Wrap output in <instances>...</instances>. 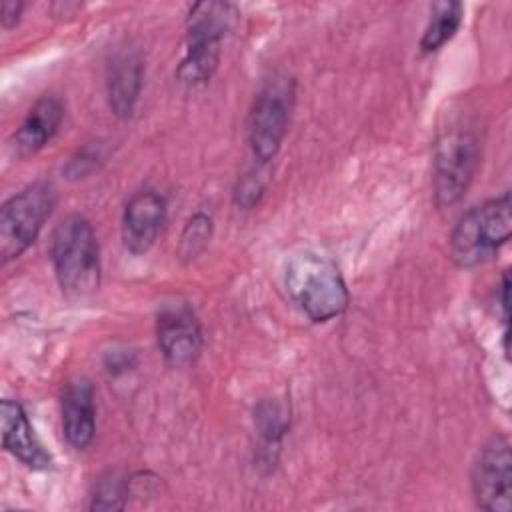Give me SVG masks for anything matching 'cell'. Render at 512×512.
<instances>
[{
  "instance_id": "6",
  "label": "cell",
  "mask_w": 512,
  "mask_h": 512,
  "mask_svg": "<svg viewBox=\"0 0 512 512\" xmlns=\"http://www.w3.org/2000/svg\"><path fill=\"white\" fill-rule=\"evenodd\" d=\"M480 164V140L468 128H448L434 144V198L440 208L456 204Z\"/></svg>"
},
{
  "instance_id": "14",
  "label": "cell",
  "mask_w": 512,
  "mask_h": 512,
  "mask_svg": "<svg viewBox=\"0 0 512 512\" xmlns=\"http://www.w3.org/2000/svg\"><path fill=\"white\" fill-rule=\"evenodd\" d=\"M64 118V104L58 96L46 94L36 100L12 136V148L20 158L40 152L56 134Z\"/></svg>"
},
{
  "instance_id": "5",
  "label": "cell",
  "mask_w": 512,
  "mask_h": 512,
  "mask_svg": "<svg viewBox=\"0 0 512 512\" xmlns=\"http://www.w3.org/2000/svg\"><path fill=\"white\" fill-rule=\"evenodd\" d=\"M294 80L288 76H272L258 90L246 124L248 144L260 164L274 160L288 132L294 108Z\"/></svg>"
},
{
  "instance_id": "10",
  "label": "cell",
  "mask_w": 512,
  "mask_h": 512,
  "mask_svg": "<svg viewBox=\"0 0 512 512\" xmlns=\"http://www.w3.org/2000/svg\"><path fill=\"white\" fill-rule=\"evenodd\" d=\"M166 214L168 204L160 192L150 188L136 192L126 202L122 214L124 248L132 254H146L162 232Z\"/></svg>"
},
{
  "instance_id": "1",
  "label": "cell",
  "mask_w": 512,
  "mask_h": 512,
  "mask_svg": "<svg viewBox=\"0 0 512 512\" xmlns=\"http://www.w3.org/2000/svg\"><path fill=\"white\" fill-rule=\"evenodd\" d=\"M284 288L312 322H328L348 306V288L336 264L310 250L296 252L286 260Z\"/></svg>"
},
{
  "instance_id": "17",
  "label": "cell",
  "mask_w": 512,
  "mask_h": 512,
  "mask_svg": "<svg viewBox=\"0 0 512 512\" xmlns=\"http://www.w3.org/2000/svg\"><path fill=\"white\" fill-rule=\"evenodd\" d=\"M210 234H212V218L202 212L194 214L184 228V234L180 240V256L188 260L196 258L208 244Z\"/></svg>"
},
{
  "instance_id": "15",
  "label": "cell",
  "mask_w": 512,
  "mask_h": 512,
  "mask_svg": "<svg viewBox=\"0 0 512 512\" xmlns=\"http://www.w3.org/2000/svg\"><path fill=\"white\" fill-rule=\"evenodd\" d=\"M462 24V4L460 2H434L430 8V18L420 38V52H438L446 42L454 38Z\"/></svg>"
},
{
  "instance_id": "19",
  "label": "cell",
  "mask_w": 512,
  "mask_h": 512,
  "mask_svg": "<svg viewBox=\"0 0 512 512\" xmlns=\"http://www.w3.org/2000/svg\"><path fill=\"white\" fill-rule=\"evenodd\" d=\"M24 10V4L22 2H16V0H6L2 2V16H0V22H2V28L10 30L18 24L20 20V14Z\"/></svg>"
},
{
  "instance_id": "9",
  "label": "cell",
  "mask_w": 512,
  "mask_h": 512,
  "mask_svg": "<svg viewBox=\"0 0 512 512\" xmlns=\"http://www.w3.org/2000/svg\"><path fill=\"white\" fill-rule=\"evenodd\" d=\"M156 340L170 366L194 364L202 350V330L192 308L182 302L162 306L156 316Z\"/></svg>"
},
{
  "instance_id": "4",
  "label": "cell",
  "mask_w": 512,
  "mask_h": 512,
  "mask_svg": "<svg viewBox=\"0 0 512 512\" xmlns=\"http://www.w3.org/2000/svg\"><path fill=\"white\" fill-rule=\"evenodd\" d=\"M234 16V6L226 2H198L190 8L186 20V54L176 70L182 84L194 88L212 78L220 58V44Z\"/></svg>"
},
{
  "instance_id": "11",
  "label": "cell",
  "mask_w": 512,
  "mask_h": 512,
  "mask_svg": "<svg viewBox=\"0 0 512 512\" xmlns=\"http://www.w3.org/2000/svg\"><path fill=\"white\" fill-rule=\"evenodd\" d=\"M62 432L66 442L84 450L92 444L96 432V408H94V388L88 378H72L60 396Z\"/></svg>"
},
{
  "instance_id": "3",
  "label": "cell",
  "mask_w": 512,
  "mask_h": 512,
  "mask_svg": "<svg viewBox=\"0 0 512 512\" xmlns=\"http://www.w3.org/2000/svg\"><path fill=\"white\" fill-rule=\"evenodd\" d=\"M512 206L510 192L468 208L450 236V256L460 268H476L488 262L510 240Z\"/></svg>"
},
{
  "instance_id": "7",
  "label": "cell",
  "mask_w": 512,
  "mask_h": 512,
  "mask_svg": "<svg viewBox=\"0 0 512 512\" xmlns=\"http://www.w3.org/2000/svg\"><path fill=\"white\" fill-rule=\"evenodd\" d=\"M56 202L48 182H34L10 196L0 208V258H18L40 234Z\"/></svg>"
},
{
  "instance_id": "8",
  "label": "cell",
  "mask_w": 512,
  "mask_h": 512,
  "mask_svg": "<svg viewBox=\"0 0 512 512\" xmlns=\"http://www.w3.org/2000/svg\"><path fill=\"white\" fill-rule=\"evenodd\" d=\"M472 494L486 512H510L512 508V454L506 436H492L478 452L472 474Z\"/></svg>"
},
{
  "instance_id": "20",
  "label": "cell",
  "mask_w": 512,
  "mask_h": 512,
  "mask_svg": "<svg viewBox=\"0 0 512 512\" xmlns=\"http://www.w3.org/2000/svg\"><path fill=\"white\" fill-rule=\"evenodd\" d=\"M508 292H510V280H508V272L502 274L500 286H498V302L502 308V320L504 324H508Z\"/></svg>"
},
{
  "instance_id": "16",
  "label": "cell",
  "mask_w": 512,
  "mask_h": 512,
  "mask_svg": "<svg viewBox=\"0 0 512 512\" xmlns=\"http://www.w3.org/2000/svg\"><path fill=\"white\" fill-rule=\"evenodd\" d=\"M126 496L128 482L118 472H108L94 486L90 510H122Z\"/></svg>"
},
{
  "instance_id": "12",
  "label": "cell",
  "mask_w": 512,
  "mask_h": 512,
  "mask_svg": "<svg viewBox=\"0 0 512 512\" xmlns=\"http://www.w3.org/2000/svg\"><path fill=\"white\" fill-rule=\"evenodd\" d=\"M0 424H2V446L16 460L32 470H46L52 464L50 454L44 450L36 438L30 420L18 400H2L0 404Z\"/></svg>"
},
{
  "instance_id": "18",
  "label": "cell",
  "mask_w": 512,
  "mask_h": 512,
  "mask_svg": "<svg viewBox=\"0 0 512 512\" xmlns=\"http://www.w3.org/2000/svg\"><path fill=\"white\" fill-rule=\"evenodd\" d=\"M264 192V182L260 180V174H246L240 182H238V188H236V202L242 206V208H250L258 202L260 194Z\"/></svg>"
},
{
  "instance_id": "2",
  "label": "cell",
  "mask_w": 512,
  "mask_h": 512,
  "mask_svg": "<svg viewBox=\"0 0 512 512\" xmlns=\"http://www.w3.org/2000/svg\"><path fill=\"white\" fill-rule=\"evenodd\" d=\"M50 256L58 284L68 296H86L100 286V252L90 222L68 214L52 232Z\"/></svg>"
},
{
  "instance_id": "13",
  "label": "cell",
  "mask_w": 512,
  "mask_h": 512,
  "mask_svg": "<svg viewBox=\"0 0 512 512\" xmlns=\"http://www.w3.org/2000/svg\"><path fill=\"white\" fill-rule=\"evenodd\" d=\"M144 64L136 48L118 50L108 64V102L118 118H130L138 102Z\"/></svg>"
}]
</instances>
